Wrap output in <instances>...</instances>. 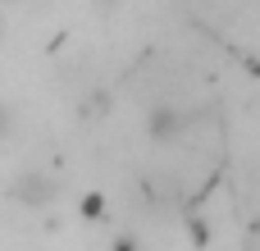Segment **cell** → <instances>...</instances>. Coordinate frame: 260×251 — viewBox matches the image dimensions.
Here are the masks:
<instances>
[{"instance_id": "6da1fadb", "label": "cell", "mask_w": 260, "mask_h": 251, "mask_svg": "<svg viewBox=\"0 0 260 251\" xmlns=\"http://www.w3.org/2000/svg\"><path fill=\"white\" fill-rule=\"evenodd\" d=\"M9 201H18L23 210H50V206L59 201V178H55L50 169L27 165V169H18L14 183H9Z\"/></svg>"}, {"instance_id": "7a4b0ae2", "label": "cell", "mask_w": 260, "mask_h": 251, "mask_svg": "<svg viewBox=\"0 0 260 251\" xmlns=\"http://www.w3.org/2000/svg\"><path fill=\"white\" fill-rule=\"evenodd\" d=\"M142 128H146V137H151V142H178V137H183V128H187V114H183L178 105H169V101H155V105L146 110Z\"/></svg>"}, {"instance_id": "3957f363", "label": "cell", "mask_w": 260, "mask_h": 251, "mask_svg": "<svg viewBox=\"0 0 260 251\" xmlns=\"http://www.w3.org/2000/svg\"><path fill=\"white\" fill-rule=\"evenodd\" d=\"M82 215L96 219V215H101V197H87V201H82Z\"/></svg>"}, {"instance_id": "277c9868", "label": "cell", "mask_w": 260, "mask_h": 251, "mask_svg": "<svg viewBox=\"0 0 260 251\" xmlns=\"http://www.w3.org/2000/svg\"><path fill=\"white\" fill-rule=\"evenodd\" d=\"M114 251H142V247H137L133 238H119V242H114Z\"/></svg>"}]
</instances>
